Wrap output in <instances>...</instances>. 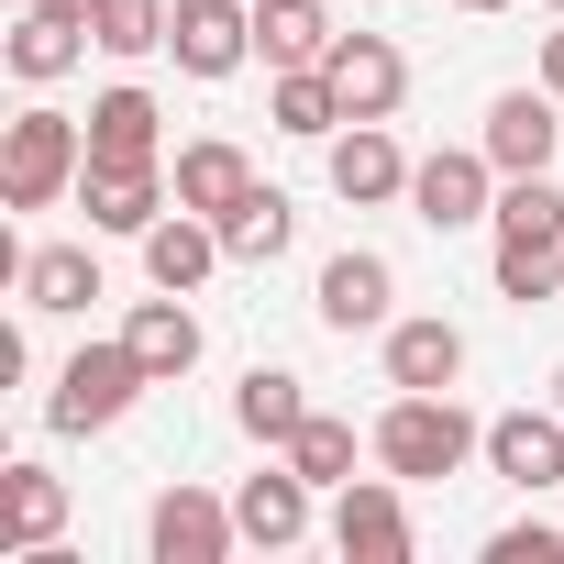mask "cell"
Segmentation results:
<instances>
[{"label": "cell", "mask_w": 564, "mask_h": 564, "mask_svg": "<svg viewBox=\"0 0 564 564\" xmlns=\"http://www.w3.org/2000/svg\"><path fill=\"white\" fill-rule=\"evenodd\" d=\"M311 311H322V333H388V322H399V276H388V254L344 243V254L322 265Z\"/></svg>", "instance_id": "cell-8"}, {"label": "cell", "mask_w": 564, "mask_h": 564, "mask_svg": "<svg viewBox=\"0 0 564 564\" xmlns=\"http://www.w3.org/2000/svg\"><path fill=\"white\" fill-rule=\"evenodd\" d=\"M155 155H166L155 89H100L89 100V166H155Z\"/></svg>", "instance_id": "cell-17"}, {"label": "cell", "mask_w": 564, "mask_h": 564, "mask_svg": "<svg viewBox=\"0 0 564 564\" xmlns=\"http://www.w3.org/2000/svg\"><path fill=\"white\" fill-rule=\"evenodd\" d=\"M333 89H344L355 122H399V100H410V56H399L388 34H344V45H333Z\"/></svg>", "instance_id": "cell-14"}, {"label": "cell", "mask_w": 564, "mask_h": 564, "mask_svg": "<svg viewBox=\"0 0 564 564\" xmlns=\"http://www.w3.org/2000/svg\"><path fill=\"white\" fill-rule=\"evenodd\" d=\"M410 210L432 232H465V221H498V155L487 144H443L410 166Z\"/></svg>", "instance_id": "cell-5"}, {"label": "cell", "mask_w": 564, "mask_h": 564, "mask_svg": "<svg viewBox=\"0 0 564 564\" xmlns=\"http://www.w3.org/2000/svg\"><path fill=\"white\" fill-rule=\"evenodd\" d=\"M289 465H300L311 487H355V421L311 410V421H300V443H289Z\"/></svg>", "instance_id": "cell-29"}, {"label": "cell", "mask_w": 564, "mask_h": 564, "mask_svg": "<svg viewBox=\"0 0 564 564\" xmlns=\"http://www.w3.org/2000/svg\"><path fill=\"white\" fill-rule=\"evenodd\" d=\"M476 144L498 155V177H542V166H553V144H564V100H553V89H498Z\"/></svg>", "instance_id": "cell-9"}, {"label": "cell", "mask_w": 564, "mask_h": 564, "mask_svg": "<svg viewBox=\"0 0 564 564\" xmlns=\"http://www.w3.org/2000/svg\"><path fill=\"white\" fill-rule=\"evenodd\" d=\"M553 410H564V366H553Z\"/></svg>", "instance_id": "cell-34"}, {"label": "cell", "mask_w": 564, "mask_h": 564, "mask_svg": "<svg viewBox=\"0 0 564 564\" xmlns=\"http://www.w3.org/2000/svg\"><path fill=\"white\" fill-rule=\"evenodd\" d=\"M166 177H177V210H210V221H221V210L254 188V155H243V144H221V133H199V144H177V166H166Z\"/></svg>", "instance_id": "cell-22"}, {"label": "cell", "mask_w": 564, "mask_h": 564, "mask_svg": "<svg viewBox=\"0 0 564 564\" xmlns=\"http://www.w3.org/2000/svg\"><path fill=\"white\" fill-rule=\"evenodd\" d=\"M232 542H243V520H232V498H210V487H166V498L144 509V553H155V564H232Z\"/></svg>", "instance_id": "cell-7"}, {"label": "cell", "mask_w": 564, "mask_h": 564, "mask_svg": "<svg viewBox=\"0 0 564 564\" xmlns=\"http://www.w3.org/2000/svg\"><path fill=\"white\" fill-rule=\"evenodd\" d=\"M289 243H300V210H289V188H265V177H254V188L221 210V254H232V265H276Z\"/></svg>", "instance_id": "cell-23"}, {"label": "cell", "mask_w": 564, "mask_h": 564, "mask_svg": "<svg viewBox=\"0 0 564 564\" xmlns=\"http://www.w3.org/2000/svg\"><path fill=\"white\" fill-rule=\"evenodd\" d=\"M232 421H243L265 454H289V443H300V421H311V388H300L289 366H254V377L232 388Z\"/></svg>", "instance_id": "cell-24"}, {"label": "cell", "mask_w": 564, "mask_h": 564, "mask_svg": "<svg viewBox=\"0 0 564 564\" xmlns=\"http://www.w3.org/2000/svg\"><path fill=\"white\" fill-rule=\"evenodd\" d=\"M89 45H100V34H89L78 12H45V0H34V12L12 23V78H23V89H56V78L89 56Z\"/></svg>", "instance_id": "cell-21"}, {"label": "cell", "mask_w": 564, "mask_h": 564, "mask_svg": "<svg viewBox=\"0 0 564 564\" xmlns=\"http://www.w3.org/2000/svg\"><path fill=\"white\" fill-rule=\"evenodd\" d=\"M498 300L542 311L564 300V188L542 177H498Z\"/></svg>", "instance_id": "cell-2"}, {"label": "cell", "mask_w": 564, "mask_h": 564, "mask_svg": "<svg viewBox=\"0 0 564 564\" xmlns=\"http://www.w3.org/2000/svg\"><path fill=\"white\" fill-rule=\"evenodd\" d=\"M265 111H276V133H300V144H333V133L355 122V111H344V89H333V67H276Z\"/></svg>", "instance_id": "cell-26"}, {"label": "cell", "mask_w": 564, "mask_h": 564, "mask_svg": "<svg viewBox=\"0 0 564 564\" xmlns=\"http://www.w3.org/2000/svg\"><path fill=\"white\" fill-rule=\"evenodd\" d=\"M542 12H564V0H542Z\"/></svg>", "instance_id": "cell-35"}, {"label": "cell", "mask_w": 564, "mask_h": 564, "mask_svg": "<svg viewBox=\"0 0 564 564\" xmlns=\"http://www.w3.org/2000/svg\"><path fill=\"white\" fill-rule=\"evenodd\" d=\"M67 531V476L45 465H0V553H34Z\"/></svg>", "instance_id": "cell-20"}, {"label": "cell", "mask_w": 564, "mask_h": 564, "mask_svg": "<svg viewBox=\"0 0 564 564\" xmlns=\"http://www.w3.org/2000/svg\"><path fill=\"white\" fill-rule=\"evenodd\" d=\"M443 12H509V0H443Z\"/></svg>", "instance_id": "cell-32"}, {"label": "cell", "mask_w": 564, "mask_h": 564, "mask_svg": "<svg viewBox=\"0 0 564 564\" xmlns=\"http://www.w3.org/2000/svg\"><path fill=\"white\" fill-rule=\"evenodd\" d=\"M122 344L144 355V377H155V388H177V377L199 366V311H188L177 289H155V300H133V322H122Z\"/></svg>", "instance_id": "cell-18"}, {"label": "cell", "mask_w": 564, "mask_h": 564, "mask_svg": "<svg viewBox=\"0 0 564 564\" xmlns=\"http://www.w3.org/2000/svg\"><path fill=\"white\" fill-rule=\"evenodd\" d=\"M89 177V122L78 111H12V133H0V199L12 210H56L67 188Z\"/></svg>", "instance_id": "cell-3"}, {"label": "cell", "mask_w": 564, "mask_h": 564, "mask_svg": "<svg viewBox=\"0 0 564 564\" xmlns=\"http://www.w3.org/2000/svg\"><path fill=\"white\" fill-rule=\"evenodd\" d=\"M333 199H355V210L410 199V155H399L388 122H344V133H333Z\"/></svg>", "instance_id": "cell-15"}, {"label": "cell", "mask_w": 564, "mask_h": 564, "mask_svg": "<svg viewBox=\"0 0 564 564\" xmlns=\"http://www.w3.org/2000/svg\"><path fill=\"white\" fill-rule=\"evenodd\" d=\"M232 520H243V542H254V553H289V542H311V476H300L289 454H276L265 476H243V487H232Z\"/></svg>", "instance_id": "cell-13"}, {"label": "cell", "mask_w": 564, "mask_h": 564, "mask_svg": "<svg viewBox=\"0 0 564 564\" xmlns=\"http://www.w3.org/2000/svg\"><path fill=\"white\" fill-rule=\"evenodd\" d=\"M89 300H100V254H89V243H34V254H23V311H56V322H67V311H89Z\"/></svg>", "instance_id": "cell-25"}, {"label": "cell", "mask_w": 564, "mask_h": 564, "mask_svg": "<svg viewBox=\"0 0 564 564\" xmlns=\"http://www.w3.org/2000/svg\"><path fill=\"white\" fill-rule=\"evenodd\" d=\"M166 56H177L188 78H232V67L254 56V0H177Z\"/></svg>", "instance_id": "cell-10"}, {"label": "cell", "mask_w": 564, "mask_h": 564, "mask_svg": "<svg viewBox=\"0 0 564 564\" xmlns=\"http://www.w3.org/2000/svg\"><path fill=\"white\" fill-rule=\"evenodd\" d=\"M542 89L564 100V12H553V34H542Z\"/></svg>", "instance_id": "cell-31"}, {"label": "cell", "mask_w": 564, "mask_h": 564, "mask_svg": "<svg viewBox=\"0 0 564 564\" xmlns=\"http://www.w3.org/2000/svg\"><path fill=\"white\" fill-rule=\"evenodd\" d=\"M210 265H232V254H221V221H210V210H166V221L144 232V276H155V289L199 300V289H210Z\"/></svg>", "instance_id": "cell-16"}, {"label": "cell", "mask_w": 564, "mask_h": 564, "mask_svg": "<svg viewBox=\"0 0 564 564\" xmlns=\"http://www.w3.org/2000/svg\"><path fill=\"white\" fill-rule=\"evenodd\" d=\"M333 553H344V564H410V553H421L399 476H355V487H333Z\"/></svg>", "instance_id": "cell-6"}, {"label": "cell", "mask_w": 564, "mask_h": 564, "mask_svg": "<svg viewBox=\"0 0 564 564\" xmlns=\"http://www.w3.org/2000/svg\"><path fill=\"white\" fill-rule=\"evenodd\" d=\"M45 12H78V23H89V0H45Z\"/></svg>", "instance_id": "cell-33"}, {"label": "cell", "mask_w": 564, "mask_h": 564, "mask_svg": "<svg viewBox=\"0 0 564 564\" xmlns=\"http://www.w3.org/2000/svg\"><path fill=\"white\" fill-rule=\"evenodd\" d=\"M144 388H155V377H144V355L111 333V344H78V355L56 366V399H45V421H56V432H111V421H122Z\"/></svg>", "instance_id": "cell-4"}, {"label": "cell", "mask_w": 564, "mask_h": 564, "mask_svg": "<svg viewBox=\"0 0 564 564\" xmlns=\"http://www.w3.org/2000/svg\"><path fill=\"white\" fill-rule=\"evenodd\" d=\"M366 454H377L399 487H432V476H465V465L487 454V421H476L454 388H399V399L377 410Z\"/></svg>", "instance_id": "cell-1"}, {"label": "cell", "mask_w": 564, "mask_h": 564, "mask_svg": "<svg viewBox=\"0 0 564 564\" xmlns=\"http://www.w3.org/2000/svg\"><path fill=\"white\" fill-rule=\"evenodd\" d=\"M78 210H89V232H133V243H144V232L177 210V177H166V166H89V177H78Z\"/></svg>", "instance_id": "cell-11"}, {"label": "cell", "mask_w": 564, "mask_h": 564, "mask_svg": "<svg viewBox=\"0 0 564 564\" xmlns=\"http://www.w3.org/2000/svg\"><path fill=\"white\" fill-rule=\"evenodd\" d=\"M344 23L322 12V0H254V56L265 67H333Z\"/></svg>", "instance_id": "cell-19"}, {"label": "cell", "mask_w": 564, "mask_h": 564, "mask_svg": "<svg viewBox=\"0 0 564 564\" xmlns=\"http://www.w3.org/2000/svg\"><path fill=\"white\" fill-rule=\"evenodd\" d=\"M454 377H465L454 322H388V388H454Z\"/></svg>", "instance_id": "cell-27"}, {"label": "cell", "mask_w": 564, "mask_h": 564, "mask_svg": "<svg viewBox=\"0 0 564 564\" xmlns=\"http://www.w3.org/2000/svg\"><path fill=\"white\" fill-rule=\"evenodd\" d=\"M166 23H177V0H89L100 56H155V45H166Z\"/></svg>", "instance_id": "cell-28"}, {"label": "cell", "mask_w": 564, "mask_h": 564, "mask_svg": "<svg viewBox=\"0 0 564 564\" xmlns=\"http://www.w3.org/2000/svg\"><path fill=\"white\" fill-rule=\"evenodd\" d=\"M531 553H564V531H542V520H520V531H498V542H487V564H531Z\"/></svg>", "instance_id": "cell-30"}, {"label": "cell", "mask_w": 564, "mask_h": 564, "mask_svg": "<svg viewBox=\"0 0 564 564\" xmlns=\"http://www.w3.org/2000/svg\"><path fill=\"white\" fill-rule=\"evenodd\" d=\"M487 476H509L520 498L564 487V410H498L487 421Z\"/></svg>", "instance_id": "cell-12"}]
</instances>
